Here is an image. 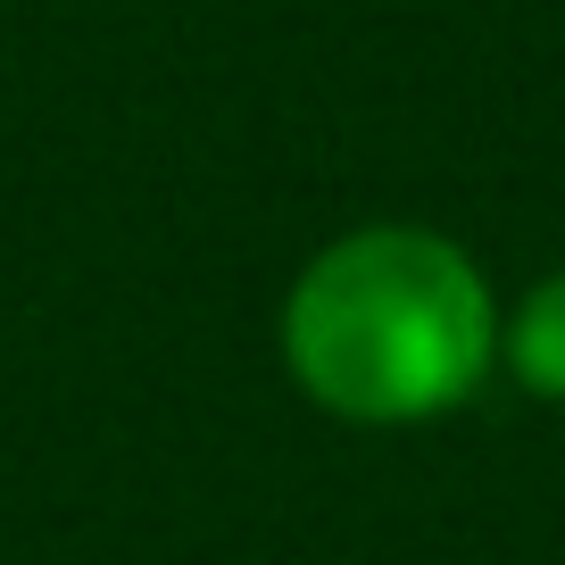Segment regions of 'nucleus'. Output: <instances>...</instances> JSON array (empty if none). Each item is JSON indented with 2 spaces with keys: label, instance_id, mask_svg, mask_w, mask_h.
Wrapping results in <instances>:
<instances>
[{
  "label": "nucleus",
  "instance_id": "obj_2",
  "mask_svg": "<svg viewBox=\"0 0 565 565\" xmlns=\"http://www.w3.org/2000/svg\"><path fill=\"white\" fill-rule=\"evenodd\" d=\"M499 366L532 399H565V266H548L524 300L499 317Z\"/></svg>",
  "mask_w": 565,
  "mask_h": 565
},
{
  "label": "nucleus",
  "instance_id": "obj_1",
  "mask_svg": "<svg viewBox=\"0 0 565 565\" xmlns=\"http://www.w3.org/2000/svg\"><path fill=\"white\" fill-rule=\"evenodd\" d=\"M282 374L308 407L366 433L433 424L499 366V291L433 225H350L291 275L275 317Z\"/></svg>",
  "mask_w": 565,
  "mask_h": 565
}]
</instances>
